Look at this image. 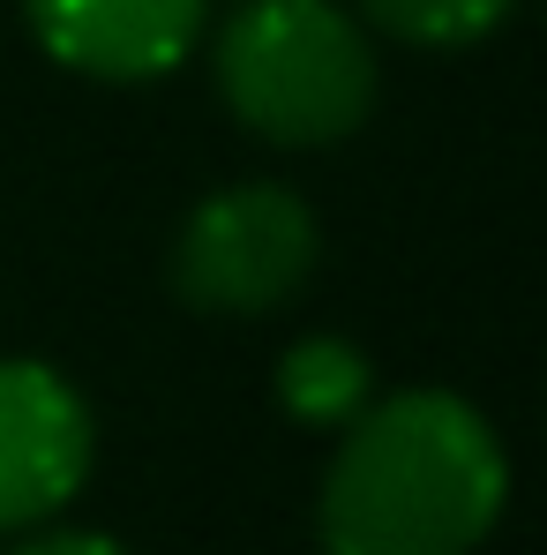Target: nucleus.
<instances>
[{"label": "nucleus", "mask_w": 547, "mask_h": 555, "mask_svg": "<svg viewBox=\"0 0 547 555\" xmlns=\"http://www.w3.org/2000/svg\"><path fill=\"white\" fill-rule=\"evenodd\" d=\"M375 398V353L346 331H308L277 353V413L308 436H338Z\"/></svg>", "instance_id": "423d86ee"}, {"label": "nucleus", "mask_w": 547, "mask_h": 555, "mask_svg": "<svg viewBox=\"0 0 547 555\" xmlns=\"http://www.w3.org/2000/svg\"><path fill=\"white\" fill-rule=\"evenodd\" d=\"M0 555H128L113 533H97V526H30V533H8V548Z\"/></svg>", "instance_id": "6e6552de"}, {"label": "nucleus", "mask_w": 547, "mask_h": 555, "mask_svg": "<svg viewBox=\"0 0 547 555\" xmlns=\"http://www.w3.org/2000/svg\"><path fill=\"white\" fill-rule=\"evenodd\" d=\"M346 8L375 38H398V46H420V53L480 46L518 15V0H346Z\"/></svg>", "instance_id": "0eeeda50"}, {"label": "nucleus", "mask_w": 547, "mask_h": 555, "mask_svg": "<svg viewBox=\"0 0 547 555\" xmlns=\"http://www.w3.org/2000/svg\"><path fill=\"white\" fill-rule=\"evenodd\" d=\"M323 271V218L292 181H225L210 188L166 248L173 300L218 323H263L292 308Z\"/></svg>", "instance_id": "7ed1b4c3"}, {"label": "nucleus", "mask_w": 547, "mask_h": 555, "mask_svg": "<svg viewBox=\"0 0 547 555\" xmlns=\"http://www.w3.org/2000/svg\"><path fill=\"white\" fill-rule=\"evenodd\" d=\"M510 511V451L495 421L435 383L375 390L338 428L315 488L323 555H472Z\"/></svg>", "instance_id": "f257e3e1"}, {"label": "nucleus", "mask_w": 547, "mask_h": 555, "mask_svg": "<svg viewBox=\"0 0 547 555\" xmlns=\"http://www.w3.org/2000/svg\"><path fill=\"white\" fill-rule=\"evenodd\" d=\"M203 38L218 105L271 151H338L382 98L375 30L346 0H240Z\"/></svg>", "instance_id": "f03ea898"}, {"label": "nucleus", "mask_w": 547, "mask_h": 555, "mask_svg": "<svg viewBox=\"0 0 547 555\" xmlns=\"http://www.w3.org/2000/svg\"><path fill=\"white\" fill-rule=\"evenodd\" d=\"M38 53L83 83H166L210 30V0H15Z\"/></svg>", "instance_id": "39448f33"}, {"label": "nucleus", "mask_w": 547, "mask_h": 555, "mask_svg": "<svg viewBox=\"0 0 547 555\" xmlns=\"http://www.w3.org/2000/svg\"><path fill=\"white\" fill-rule=\"evenodd\" d=\"M97 465L91 398L38 353H0V541L61 518Z\"/></svg>", "instance_id": "20e7f679"}]
</instances>
